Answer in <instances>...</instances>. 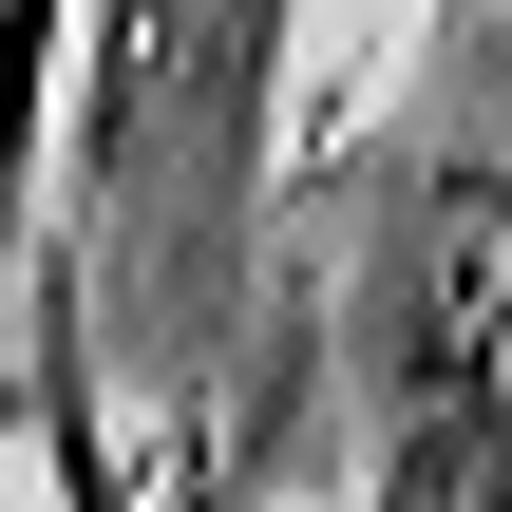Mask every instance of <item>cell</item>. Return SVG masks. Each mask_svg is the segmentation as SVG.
Returning a JSON list of instances; mask_svg holds the SVG:
<instances>
[{"instance_id": "1", "label": "cell", "mask_w": 512, "mask_h": 512, "mask_svg": "<svg viewBox=\"0 0 512 512\" xmlns=\"http://www.w3.org/2000/svg\"><path fill=\"white\" fill-rule=\"evenodd\" d=\"M380 512H512V171H418L361 285Z\"/></svg>"}, {"instance_id": "3", "label": "cell", "mask_w": 512, "mask_h": 512, "mask_svg": "<svg viewBox=\"0 0 512 512\" xmlns=\"http://www.w3.org/2000/svg\"><path fill=\"white\" fill-rule=\"evenodd\" d=\"M57 19H76V0H0V228L38 209V133H57Z\"/></svg>"}, {"instance_id": "5", "label": "cell", "mask_w": 512, "mask_h": 512, "mask_svg": "<svg viewBox=\"0 0 512 512\" xmlns=\"http://www.w3.org/2000/svg\"><path fill=\"white\" fill-rule=\"evenodd\" d=\"M0 456H19V380H0Z\"/></svg>"}, {"instance_id": "6", "label": "cell", "mask_w": 512, "mask_h": 512, "mask_svg": "<svg viewBox=\"0 0 512 512\" xmlns=\"http://www.w3.org/2000/svg\"><path fill=\"white\" fill-rule=\"evenodd\" d=\"M0 380H19V342H0Z\"/></svg>"}, {"instance_id": "2", "label": "cell", "mask_w": 512, "mask_h": 512, "mask_svg": "<svg viewBox=\"0 0 512 512\" xmlns=\"http://www.w3.org/2000/svg\"><path fill=\"white\" fill-rule=\"evenodd\" d=\"M19 437H38L57 512H133V456H114V418H95V342H76V285H38V323H19Z\"/></svg>"}, {"instance_id": "4", "label": "cell", "mask_w": 512, "mask_h": 512, "mask_svg": "<svg viewBox=\"0 0 512 512\" xmlns=\"http://www.w3.org/2000/svg\"><path fill=\"white\" fill-rule=\"evenodd\" d=\"M152 19H171V0H114V95H133V57H152Z\"/></svg>"}]
</instances>
